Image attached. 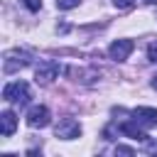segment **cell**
Listing matches in <instances>:
<instances>
[{
  "label": "cell",
  "mask_w": 157,
  "mask_h": 157,
  "mask_svg": "<svg viewBox=\"0 0 157 157\" xmlns=\"http://www.w3.org/2000/svg\"><path fill=\"white\" fill-rule=\"evenodd\" d=\"M2 98L7 101V103H15V105H27L29 103V86L25 83V81H12V83H7L5 88H2Z\"/></svg>",
  "instance_id": "6da1fadb"
},
{
  "label": "cell",
  "mask_w": 157,
  "mask_h": 157,
  "mask_svg": "<svg viewBox=\"0 0 157 157\" xmlns=\"http://www.w3.org/2000/svg\"><path fill=\"white\" fill-rule=\"evenodd\" d=\"M29 61H32L29 52H25V49H10L5 54V59H2V71L5 74H15V71L29 66Z\"/></svg>",
  "instance_id": "7a4b0ae2"
},
{
  "label": "cell",
  "mask_w": 157,
  "mask_h": 157,
  "mask_svg": "<svg viewBox=\"0 0 157 157\" xmlns=\"http://www.w3.org/2000/svg\"><path fill=\"white\" fill-rule=\"evenodd\" d=\"M59 71H61L59 61L44 59V61H39V66H37V71H34V81H37L39 86H49V83L59 76Z\"/></svg>",
  "instance_id": "3957f363"
},
{
  "label": "cell",
  "mask_w": 157,
  "mask_h": 157,
  "mask_svg": "<svg viewBox=\"0 0 157 157\" xmlns=\"http://www.w3.org/2000/svg\"><path fill=\"white\" fill-rule=\"evenodd\" d=\"M54 135H56L59 140H74V137L81 135V125H78V120H74V118H61V120L56 123V128H54Z\"/></svg>",
  "instance_id": "277c9868"
},
{
  "label": "cell",
  "mask_w": 157,
  "mask_h": 157,
  "mask_svg": "<svg viewBox=\"0 0 157 157\" xmlns=\"http://www.w3.org/2000/svg\"><path fill=\"white\" fill-rule=\"evenodd\" d=\"M52 123V113H49V108L47 105H34V108H29V113H27V125L29 128H47Z\"/></svg>",
  "instance_id": "5b68a950"
},
{
  "label": "cell",
  "mask_w": 157,
  "mask_h": 157,
  "mask_svg": "<svg viewBox=\"0 0 157 157\" xmlns=\"http://www.w3.org/2000/svg\"><path fill=\"white\" fill-rule=\"evenodd\" d=\"M132 49H135L132 39H115V42L108 47V54H110L113 61H125V59L132 54Z\"/></svg>",
  "instance_id": "8992f818"
},
{
  "label": "cell",
  "mask_w": 157,
  "mask_h": 157,
  "mask_svg": "<svg viewBox=\"0 0 157 157\" xmlns=\"http://www.w3.org/2000/svg\"><path fill=\"white\" fill-rule=\"evenodd\" d=\"M120 132H123V135H128L130 140L147 142V132L142 130V125H140L137 120H128V123H123V125H120Z\"/></svg>",
  "instance_id": "52a82bcc"
},
{
  "label": "cell",
  "mask_w": 157,
  "mask_h": 157,
  "mask_svg": "<svg viewBox=\"0 0 157 157\" xmlns=\"http://www.w3.org/2000/svg\"><path fill=\"white\" fill-rule=\"evenodd\" d=\"M132 118H135L142 128H152V125H157V110H155V108H145V105H140V108L132 110Z\"/></svg>",
  "instance_id": "ba28073f"
},
{
  "label": "cell",
  "mask_w": 157,
  "mask_h": 157,
  "mask_svg": "<svg viewBox=\"0 0 157 157\" xmlns=\"http://www.w3.org/2000/svg\"><path fill=\"white\" fill-rule=\"evenodd\" d=\"M0 120H2V135L10 137V135L15 132V128H17V118H15V113H12V110H2V113H0Z\"/></svg>",
  "instance_id": "9c48e42d"
},
{
  "label": "cell",
  "mask_w": 157,
  "mask_h": 157,
  "mask_svg": "<svg viewBox=\"0 0 157 157\" xmlns=\"http://www.w3.org/2000/svg\"><path fill=\"white\" fill-rule=\"evenodd\" d=\"M78 2L81 0H56V7L59 10H74V7H78Z\"/></svg>",
  "instance_id": "30bf717a"
},
{
  "label": "cell",
  "mask_w": 157,
  "mask_h": 157,
  "mask_svg": "<svg viewBox=\"0 0 157 157\" xmlns=\"http://www.w3.org/2000/svg\"><path fill=\"white\" fill-rule=\"evenodd\" d=\"M22 5L27 10H32V12H39L42 10V0H22Z\"/></svg>",
  "instance_id": "8fae6325"
},
{
  "label": "cell",
  "mask_w": 157,
  "mask_h": 157,
  "mask_svg": "<svg viewBox=\"0 0 157 157\" xmlns=\"http://www.w3.org/2000/svg\"><path fill=\"white\" fill-rule=\"evenodd\" d=\"M147 59L157 64V39H155V42H152V44L147 47Z\"/></svg>",
  "instance_id": "7c38bea8"
},
{
  "label": "cell",
  "mask_w": 157,
  "mask_h": 157,
  "mask_svg": "<svg viewBox=\"0 0 157 157\" xmlns=\"http://www.w3.org/2000/svg\"><path fill=\"white\" fill-rule=\"evenodd\" d=\"M113 5H115L118 10H130V7L135 5V0H113Z\"/></svg>",
  "instance_id": "4fadbf2b"
},
{
  "label": "cell",
  "mask_w": 157,
  "mask_h": 157,
  "mask_svg": "<svg viewBox=\"0 0 157 157\" xmlns=\"http://www.w3.org/2000/svg\"><path fill=\"white\" fill-rule=\"evenodd\" d=\"M115 155H135V150L132 147H125V145H118L115 147Z\"/></svg>",
  "instance_id": "5bb4252c"
},
{
  "label": "cell",
  "mask_w": 157,
  "mask_h": 157,
  "mask_svg": "<svg viewBox=\"0 0 157 157\" xmlns=\"http://www.w3.org/2000/svg\"><path fill=\"white\" fill-rule=\"evenodd\" d=\"M142 2H147V5H157V0H142Z\"/></svg>",
  "instance_id": "9a60e30c"
}]
</instances>
